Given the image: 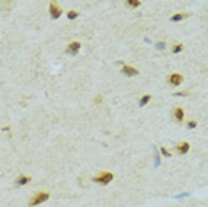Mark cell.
<instances>
[{
	"label": "cell",
	"mask_w": 208,
	"mask_h": 207,
	"mask_svg": "<svg viewBox=\"0 0 208 207\" xmlns=\"http://www.w3.org/2000/svg\"><path fill=\"white\" fill-rule=\"evenodd\" d=\"M189 16V14H187V13H176V14H173V16H171V22H181V20H185V18Z\"/></svg>",
	"instance_id": "30bf717a"
},
{
	"label": "cell",
	"mask_w": 208,
	"mask_h": 207,
	"mask_svg": "<svg viewBox=\"0 0 208 207\" xmlns=\"http://www.w3.org/2000/svg\"><path fill=\"white\" fill-rule=\"evenodd\" d=\"M160 155H162V157H167V159H169V157H171V150H167V148L162 147V148H160Z\"/></svg>",
	"instance_id": "9a60e30c"
},
{
	"label": "cell",
	"mask_w": 208,
	"mask_h": 207,
	"mask_svg": "<svg viewBox=\"0 0 208 207\" xmlns=\"http://www.w3.org/2000/svg\"><path fill=\"white\" fill-rule=\"evenodd\" d=\"M189 150H190V145L187 141H181L176 145V152L180 154V155H185V154H189Z\"/></svg>",
	"instance_id": "ba28073f"
},
{
	"label": "cell",
	"mask_w": 208,
	"mask_h": 207,
	"mask_svg": "<svg viewBox=\"0 0 208 207\" xmlns=\"http://www.w3.org/2000/svg\"><path fill=\"white\" fill-rule=\"evenodd\" d=\"M167 82H169V86H180V84H183V75L178 73V71L169 73L167 75Z\"/></svg>",
	"instance_id": "5b68a950"
},
{
	"label": "cell",
	"mask_w": 208,
	"mask_h": 207,
	"mask_svg": "<svg viewBox=\"0 0 208 207\" xmlns=\"http://www.w3.org/2000/svg\"><path fill=\"white\" fill-rule=\"evenodd\" d=\"M48 198H50V193H46V191H38V193H34L32 198L29 200V205L38 207V205H41V204H44Z\"/></svg>",
	"instance_id": "6da1fadb"
},
{
	"label": "cell",
	"mask_w": 208,
	"mask_h": 207,
	"mask_svg": "<svg viewBox=\"0 0 208 207\" xmlns=\"http://www.w3.org/2000/svg\"><path fill=\"white\" fill-rule=\"evenodd\" d=\"M112 180H114V173H112V171H101V173H98V175H94L93 177V182L101 184V186L110 184Z\"/></svg>",
	"instance_id": "7a4b0ae2"
},
{
	"label": "cell",
	"mask_w": 208,
	"mask_h": 207,
	"mask_svg": "<svg viewBox=\"0 0 208 207\" xmlns=\"http://www.w3.org/2000/svg\"><path fill=\"white\" fill-rule=\"evenodd\" d=\"M30 180H32V179H30L29 175H20V177L16 179V186H27Z\"/></svg>",
	"instance_id": "9c48e42d"
},
{
	"label": "cell",
	"mask_w": 208,
	"mask_h": 207,
	"mask_svg": "<svg viewBox=\"0 0 208 207\" xmlns=\"http://www.w3.org/2000/svg\"><path fill=\"white\" fill-rule=\"evenodd\" d=\"M176 97H187L189 95V91H178V93H174Z\"/></svg>",
	"instance_id": "ac0fdd59"
},
{
	"label": "cell",
	"mask_w": 208,
	"mask_h": 207,
	"mask_svg": "<svg viewBox=\"0 0 208 207\" xmlns=\"http://www.w3.org/2000/svg\"><path fill=\"white\" fill-rule=\"evenodd\" d=\"M151 102V95H143V97L139 98V105H141V107H144V105H148V104Z\"/></svg>",
	"instance_id": "8fae6325"
},
{
	"label": "cell",
	"mask_w": 208,
	"mask_h": 207,
	"mask_svg": "<svg viewBox=\"0 0 208 207\" xmlns=\"http://www.w3.org/2000/svg\"><path fill=\"white\" fill-rule=\"evenodd\" d=\"M155 47H157L159 50H164L165 48V43H164V41H157V43H155Z\"/></svg>",
	"instance_id": "e0dca14e"
},
{
	"label": "cell",
	"mask_w": 208,
	"mask_h": 207,
	"mask_svg": "<svg viewBox=\"0 0 208 207\" xmlns=\"http://www.w3.org/2000/svg\"><path fill=\"white\" fill-rule=\"evenodd\" d=\"M125 4L130 7V9H137V7L141 6V0H125Z\"/></svg>",
	"instance_id": "7c38bea8"
},
{
	"label": "cell",
	"mask_w": 208,
	"mask_h": 207,
	"mask_svg": "<svg viewBox=\"0 0 208 207\" xmlns=\"http://www.w3.org/2000/svg\"><path fill=\"white\" fill-rule=\"evenodd\" d=\"M119 64H121L123 75H126V77H137L139 75V70H137V68H133V66H130V64H125L123 61H119Z\"/></svg>",
	"instance_id": "277c9868"
},
{
	"label": "cell",
	"mask_w": 208,
	"mask_h": 207,
	"mask_svg": "<svg viewBox=\"0 0 208 207\" xmlns=\"http://www.w3.org/2000/svg\"><path fill=\"white\" fill-rule=\"evenodd\" d=\"M48 13H50V18L57 20V18H60V14H62V9L59 7V4H57L55 0H52L50 6H48Z\"/></svg>",
	"instance_id": "3957f363"
},
{
	"label": "cell",
	"mask_w": 208,
	"mask_h": 207,
	"mask_svg": "<svg viewBox=\"0 0 208 207\" xmlns=\"http://www.w3.org/2000/svg\"><path fill=\"white\" fill-rule=\"evenodd\" d=\"M78 16H80V14H78V11H75V9L68 11V18H70V20H77Z\"/></svg>",
	"instance_id": "5bb4252c"
},
{
	"label": "cell",
	"mask_w": 208,
	"mask_h": 207,
	"mask_svg": "<svg viewBox=\"0 0 208 207\" xmlns=\"http://www.w3.org/2000/svg\"><path fill=\"white\" fill-rule=\"evenodd\" d=\"M171 52H173V54H180V52H183V45H181V43H174L173 47H171Z\"/></svg>",
	"instance_id": "4fadbf2b"
},
{
	"label": "cell",
	"mask_w": 208,
	"mask_h": 207,
	"mask_svg": "<svg viewBox=\"0 0 208 207\" xmlns=\"http://www.w3.org/2000/svg\"><path fill=\"white\" fill-rule=\"evenodd\" d=\"M80 41H71V43H68V47H66V54L68 55H77L78 52H80Z\"/></svg>",
	"instance_id": "8992f818"
},
{
	"label": "cell",
	"mask_w": 208,
	"mask_h": 207,
	"mask_svg": "<svg viewBox=\"0 0 208 207\" xmlns=\"http://www.w3.org/2000/svg\"><path fill=\"white\" fill-rule=\"evenodd\" d=\"M173 118H174V121H178V123H183V120H185V111H183V107H174V109H173Z\"/></svg>",
	"instance_id": "52a82bcc"
},
{
	"label": "cell",
	"mask_w": 208,
	"mask_h": 207,
	"mask_svg": "<svg viewBox=\"0 0 208 207\" xmlns=\"http://www.w3.org/2000/svg\"><path fill=\"white\" fill-rule=\"evenodd\" d=\"M196 127H197V121L196 120H189V121H187V129H190V131H192V129H196Z\"/></svg>",
	"instance_id": "2e32d148"
}]
</instances>
